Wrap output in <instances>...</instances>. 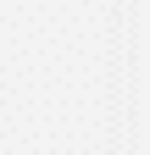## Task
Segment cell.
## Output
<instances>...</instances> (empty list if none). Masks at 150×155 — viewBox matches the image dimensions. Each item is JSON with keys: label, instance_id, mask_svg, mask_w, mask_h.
I'll list each match as a JSON object with an SVG mask.
<instances>
[]
</instances>
